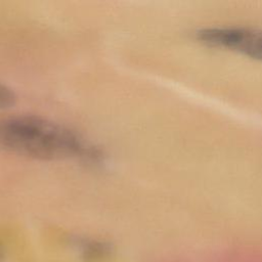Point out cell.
Returning <instances> with one entry per match:
<instances>
[{
    "label": "cell",
    "instance_id": "obj_4",
    "mask_svg": "<svg viewBox=\"0 0 262 262\" xmlns=\"http://www.w3.org/2000/svg\"><path fill=\"white\" fill-rule=\"evenodd\" d=\"M15 102V94L10 87L0 82V110L11 107Z\"/></svg>",
    "mask_w": 262,
    "mask_h": 262
},
{
    "label": "cell",
    "instance_id": "obj_2",
    "mask_svg": "<svg viewBox=\"0 0 262 262\" xmlns=\"http://www.w3.org/2000/svg\"><path fill=\"white\" fill-rule=\"evenodd\" d=\"M204 44L238 51L253 59L262 60V30L247 28H208L196 33Z\"/></svg>",
    "mask_w": 262,
    "mask_h": 262
},
{
    "label": "cell",
    "instance_id": "obj_3",
    "mask_svg": "<svg viewBox=\"0 0 262 262\" xmlns=\"http://www.w3.org/2000/svg\"><path fill=\"white\" fill-rule=\"evenodd\" d=\"M79 255L84 262H104L114 253L113 246L101 239L81 237L75 241Z\"/></svg>",
    "mask_w": 262,
    "mask_h": 262
},
{
    "label": "cell",
    "instance_id": "obj_1",
    "mask_svg": "<svg viewBox=\"0 0 262 262\" xmlns=\"http://www.w3.org/2000/svg\"><path fill=\"white\" fill-rule=\"evenodd\" d=\"M0 147L17 156L46 161L80 158L96 162L100 156L74 130L35 115L0 119Z\"/></svg>",
    "mask_w": 262,
    "mask_h": 262
},
{
    "label": "cell",
    "instance_id": "obj_5",
    "mask_svg": "<svg viewBox=\"0 0 262 262\" xmlns=\"http://www.w3.org/2000/svg\"><path fill=\"white\" fill-rule=\"evenodd\" d=\"M3 258H4V249H3V246L0 242V262L3 260Z\"/></svg>",
    "mask_w": 262,
    "mask_h": 262
}]
</instances>
